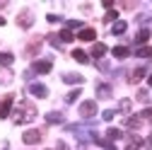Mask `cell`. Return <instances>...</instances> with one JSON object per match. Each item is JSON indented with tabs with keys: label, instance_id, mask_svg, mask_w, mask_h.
I'll return each mask as SVG.
<instances>
[{
	"label": "cell",
	"instance_id": "obj_26",
	"mask_svg": "<svg viewBox=\"0 0 152 150\" xmlns=\"http://www.w3.org/2000/svg\"><path fill=\"white\" fill-rule=\"evenodd\" d=\"M77 27H82L80 20H68V29H77Z\"/></svg>",
	"mask_w": 152,
	"mask_h": 150
},
{
	"label": "cell",
	"instance_id": "obj_28",
	"mask_svg": "<svg viewBox=\"0 0 152 150\" xmlns=\"http://www.w3.org/2000/svg\"><path fill=\"white\" fill-rule=\"evenodd\" d=\"M121 111H130V102H128V99L121 102Z\"/></svg>",
	"mask_w": 152,
	"mask_h": 150
},
{
	"label": "cell",
	"instance_id": "obj_18",
	"mask_svg": "<svg viewBox=\"0 0 152 150\" xmlns=\"http://www.w3.org/2000/svg\"><path fill=\"white\" fill-rule=\"evenodd\" d=\"M111 53L116 56V58H126V56H128V49H126V46H116V49H113Z\"/></svg>",
	"mask_w": 152,
	"mask_h": 150
},
{
	"label": "cell",
	"instance_id": "obj_10",
	"mask_svg": "<svg viewBox=\"0 0 152 150\" xmlns=\"http://www.w3.org/2000/svg\"><path fill=\"white\" fill-rule=\"evenodd\" d=\"M145 75H147V68H145V65L135 68V70H133V78H130V82H140V80L145 78Z\"/></svg>",
	"mask_w": 152,
	"mask_h": 150
},
{
	"label": "cell",
	"instance_id": "obj_31",
	"mask_svg": "<svg viewBox=\"0 0 152 150\" xmlns=\"http://www.w3.org/2000/svg\"><path fill=\"white\" fill-rule=\"evenodd\" d=\"M147 85H150V87H152V73H150V78H147Z\"/></svg>",
	"mask_w": 152,
	"mask_h": 150
},
{
	"label": "cell",
	"instance_id": "obj_9",
	"mask_svg": "<svg viewBox=\"0 0 152 150\" xmlns=\"http://www.w3.org/2000/svg\"><path fill=\"white\" fill-rule=\"evenodd\" d=\"M77 39L80 41H94V39H97V32H94V29H82L77 34Z\"/></svg>",
	"mask_w": 152,
	"mask_h": 150
},
{
	"label": "cell",
	"instance_id": "obj_2",
	"mask_svg": "<svg viewBox=\"0 0 152 150\" xmlns=\"http://www.w3.org/2000/svg\"><path fill=\"white\" fill-rule=\"evenodd\" d=\"M97 114V102H82L80 104V116L82 119H92Z\"/></svg>",
	"mask_w": 152,
	"mask_h": 150
},
{
	"label": "cell",
	"instance_id": "obj_29",
	"mask_svg": "<svg viewBox=\"0 0 152 150\" xmlns=\"http://www.w3.org/2000/svg\"><path fill=\"white\" fill-rule=\"evenodd\" d=\"M140 119H152V109H145L142 114H140Z\"/></svg>",
	"mask_w": 152,
	"mask_h": 150
},
{
	"label": "cell",
	"instance_id": "obj_27",
	"mask_svg": "<svg viewBox=\"0 0 152 150\" xmlns=\"http://www.w3.org/2000/svg\"><path fill=\"white\" fill-rule=\"evenodd\" d=\"M48 41H51V44H53L56 49H61V39H58L56 34H51V36H48Z\"/></svg>",
	"mask_w": 152,
	"mask_h": 150
},
{
	"label": "cell",
	"instance_id": "obj_6",
	"mask_svg": "<svg viewBox=\"0 0 152 150\" xmlns=\"http://www.w3.org/2000/svg\"><path fill=\"white\" fill-rule=\"evenodd\" d=\"M10 109H12V97H5L3 104H0V119H7L10 116Z\"/></svg>",
	"mask_w": 152,
	"mask_h": 150
},
{
	"label": "cell",
	"instance_id": "obj_3",
	"mask_svg": "<svg viewBox=\"0 0 152 150\" xmlns=\"http://www.w3.org/2000/svg\"><path fill=\"white\" fill-rule=\"evenodd\" d=\"M29 95L44 99V97H48V90H46V85H41V82H31V85H29Z\"/></svg>",
	"mask_w": 152,
	"mask_h": 150
},
{
	"label": "cell",
	"instance_id": "obj_4",
	"mask_svg": "<svg viewBox=\"0 0 152 150\" xmlns=\"http://www.w3.org/2000/svg\"><path fill=\"white\" fill-rule=\"evenodd\" d=\"M51 68H53L51 61H34V63H31V73H39V75L51 73Z\"/></svg>",
	"mask_w": 152,
	"mask_h": 150
},
{
	"label": "cell",
	"instance_id": "obj_14",
	"mask_svg": "<svg viewBox=\"0 0 152 150\" xmlns=\"http://www.w3.org/2000/svg\"><path fill=\"white\" fill-rule=\"evenodd\" d=\"M104 53H106V46L104 44H94L92 46V56H94V58H102Z\"/></svg>",
	"mask_w": 152,
	"mask_h": 150
},
{
	"label": "cell",
	"instance_id": "obj_24",
	"mask_svg": "<svg viewBox=\"0 0 152 150\" xmlns=\"http://www.w3.org/2000/svg\"><path fill=\"white\" fill-rule=\"evenodd\" d=\"M116 17H118V15H116V10H109V12H106V17H104V22H113Z\"/></svg>",
	"mask_w": 152,
	"mask_h": 150
},
{
	"label": "cell",
	"instance_id": "obj_7",
	"mask_svg": "<svg viewBox=\"0 0 152 150\" xmlns=\"http://www.w3.org/2000/svg\"><path fill=\"white\" fill-rule=\"evenodd\" d=\"M142 148V138L140 136H130L128 143H126V150H140Z\"/></svg>",
	"mask_w": 152,
	"mask_h": 150
},
{
	"label": "cell",
	"instance_id": "obj_11",
	"mask_svg": "<svg viewBox=\"0 0 152 150\" xmlns=\"http://www.w3.org/2000/svg\"><path fill=\"white\" fill-rule=\"evenodd\" d=\"M72 58L77 61V63H89V56H87L82 49H75V51H72Z\"/></svg>",
	"mask_w": 152,
	"mask_h": 150
},
{
	"label": "cell",
	"instance_id": "obj_12",
	"mask_svg": "<svg viewBox=\"0 0 152 150\" xmlns=\"http://www.w3.org/2000/svg\"><path fill=\"white\" fill-rule=\"evenodd\" d=\"M97 97L109 99V97H111V87H109V85H97Z\"/></svg>",
	"mask_w": 152,
	"mask_h": 150
},
{
	"label": "cell",
	"instance_id": "obj_13",
	"mask_svg": "<svg viewBox=\"0 0 152 150\" xmlns=\"http://www.w3.org/2000/svg\"><path fill=\"white\" fill-rule=\"evenodd\" d=\"M46 121H48V124H63V114H58V111H48V114H46Z\"/></svg>",
	"mask_w": 152,
	"mask_h": 150
},
{
	"label": "cell",
	"instance_id": "obj_20",
	"mask_svg": "<svg viewBox=\"0 0 152 150\" xmlns=\"http://www.w3.org/2000/svg\"><path fill=\"white\" fill-rule=\"evenodd\" d=\"M58 39H61V41H65V44H68V41H72V39H75V36H72V34H70V29H63V32H61V34H58Z\"/></svg>",
	"mask_w": 152,
	"mask_h": 150
},
{
	"label": "cell",
	"instance_id": "obj_32",
	"mask_svg": "<svg viewBox=\"0 0 152 150\" xmlns=\"http://www.w3.org/2000/svg\"><path fill=\"white\" fill-rule=\"evenodd\" d=\"M3 24H5V20H3V17H0V27H3Z\"/></svg>",
	"mask_w": 152,
	"mask_h": 150
},
{
	"label": "cell",
	"instance_id": "obj_22",
	"mask_svg": "<svg viewBox=\"0 0 152 150\" xmlns=\"http://www.w3.org/2000/svg\"><path fill=\"white\" fill-rule=\"evenodd\" d=\"M106 136H109L111 140H118V138H121L123 133H121V131H118V128H109V131H106Z\"/></svg>",
	"mask_w": 152,
	"mask_h": 150
},
{
	"label": "cell",
	"instance_id": "obj_1",
	"mask_svg": "<svg viewBox=\"0 0 152 150\" xmlns=\"http://www.w3.org/2000/svg\"><path fill=\"white\" fill-rule=\"evenodd\" d=\"M34 116H36V109H34L31 104H20V109L15 111L12 121H15V124H27V121H31Z\"/></svg>",
	"mask_w": 152,
	"mask_h": 150
},
{
	"label": "cell",
	"instance_id": "obj_21",
	"mask_svg": "<svg viewBox=\"0 0 152 150\" xmlns=\"http://www.w3.org/2000/svg\"><path fill=\"white\" fill-rule=\"evenodd\" d=\"M138 56H140V58H150V56H152V46H142V49H138Z\"/></svg>",
	"mask_w": 152,
	"mask_h": 150
},
{
	"label": "cell",
	"instance_id": "obj_15",
	"mask_svg": "<svg viewBox=\"0 0 152 150\" xmlns=\"http://www.w3.org/2000/svg\"><path fill=\"white\" fill-rule=\"evenodd\" d=\"M126 126L128 128H140L142 126V119L140 116H130V119H126Z\"/></svg>",
	"mask_w": 152,
	"mask_h": 150
},
{
	"label": "cell",
	"instance_id": "obj_23",
	"mask_svg": "<svg viewBox=\"0 0 152 150\" xmlns=\"http://www.w3.org/2000/svg\"><path fill=\"white\" fill-rule=\"evenodd\" d=\"M77 97H80V90H72V92H70V95L65 97V102L70 104V102H75V99H77Z\"/></svg>",
	"mask_w": 152,
	"mask_h": 150
},
{
	"label": "cell",
	"instance_id": "obj_8",
	"mask_svg": "<svg viewBox=\"0 0 152 150\" xmlns=\"http://www.w3.org/2000/svg\"><path fill=\"white\" fill-rule=\"evenodd\" d=\"M63 80H65L68 85H80V82H85V78H82V75H77V73H65Z\"/></svg>",
	"mask_w": 152,
	"mask_h": 150
},
{
	"label": "cell",
	"instance_id": "obj_16",
	"mask_svg": "<svg viewBox=\"0 0 152 150\" xmlns=\"http://www.w3.org/2000/svg\"><path fill=\"white\" fill-rule=\"evenodd\" d=\"M12 61H15V56H12V53H0V65H3V68L12 65Z\"/></svg>",
	"mask_w": 152,
	"mask_h": 150
},
{
	"label": "cell",
	"instance_id": "obj_25",
	"mask_svg": "<svg viewBox=\"0 0 152 150\" xmlns=\"http://www.w3.org/2000/svg\"><path fill=\"white\" fill-rule=\"evenodd\" d=\"M102 116H104V121H111L113 116H116V111H113V109H106V111H104Z\"/></svg>",
	"mask_w": 152,
	"mask_h": 150
},
{
	"label": "cell",
	"instance_id": "obj_19",
	"mask_svg": "<svg viewBox=\"0 0 152 150\" xmlns=\"http://www.w3.org/2000/svg\"><path fill=\"white\" fill-rule=\"evenodd\" d=\"M126 27H128V24L121 20V22H116V24L111 27V32H113V34H123V32H126Z\"/></svg>",
	"mask_w": 152,
	"mask_h": 150
},
{
	"label": "cell",
	"instance_id": "obj_17",
	"mask_svg": "<svg viewBox=\"0 0 152 150\" xmlns=\"http://www.w3.org/2000/svg\"><path fill=\"white\" fill-rule=\"evenodd\" d=\"M147 39H150V32H147V29H140L138 36H135V44H145Z\"/></svg>",
	"mask_w": 152,
	"mask_h": 150
},
{
	"label": "cell",
	"instance_id": "obj_5",
	"mask_svg": "<svg viewBox=\"0 0 152 150\" xmlns=\"http://www.w3.org/2000/svg\"><path fill=\"white\" fill-rule=\"evenodd\" d=\"M22 140H24L27 145H36V143L41 140V133H39V131H36V128H31V131H27V133L22 136Z\"/></svg>",
	"mask_w": 152,
	"mask_h": 150
},
{
	"label": "cell",
	"instance_id": "obj_30",
	"mask_svg": "<svg viewBox=\"0 0 152 150\" xmlns=\"http://www.w3.org/2000/svg\"><path fill=\"white\" fill-rule=\"evenodd\" d=\"M147 148H150V150H152V136H150V138H147Z\"/></svg>",
	"mask_w": 152,
	"mask_h": 150
}]
</instances>
